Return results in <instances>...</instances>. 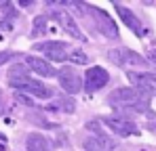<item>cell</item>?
<instances>
[{"label":"cell","mask_w":156,"mask_h":151,"mask_svg":"<svg viewBox=\"0 0 156 151\" xmlns=\"http://www.w3.org/2000/svg\"><path fill=\"white\" fill-rule=\"evenodd\" d=\"M53 17H55V21L61 25L66 32H70V36H72V38H76V40H84V34L78 29V25L74 23V19L70 17V13H66V11H57Z\"/></svg>","instance_id":"12"},{"label":"cell","mask_w":156,"mask_h":151,"mask_svg":"<svg viewBox=\"0 0 156 151\" xmlns=\"http://www.w3.org/2000/svg\"><path fill=\"white\" fill-rule=\"evenodd\" d=\"M87 8H91V13H93V17H95V21L99 25V32L108 36V38H118V27L116 23L110 19V15L101 11V8H97V6H87Z\"/></svg>","instance_id":"8"},{"label":"cell","mask_w":156,"mask_h":151,"mask_svg":"<svg viewBox=\"0 0 156 151\" xmlns=\"http://www.w3.org/2000/svg\"><path fill=\"white\" fill-rule=\"evenodd\" d=\"M34 49L40 50V52H44L47 59H53V61H57V63L68 61V55H70L68 44L61 42V40H57V42H40V44H36Z\"/></svg>","instance_id":"3"},{"label":"cell","mask_w":156,"mask_h":151,"mask_svg":"<svg viewBox=\"0 0 156 151\" xmlns=\"http://www.w3.org/2000/svg\"><path fill=\"white\" fill-rule=\"evenodd\" d=\"M148 99H150V95L139 90V88H116L108 97V103L118 107V109H131L137 113H146L150 109Z\"/></svg>","instance_id":"1"},{"label":"cell","mask_w":156,"mask_h":151,"mask_svg":"<svg viewBox=\"0 0 156 151\" xmlns=\"http://www.w3.org/2000/svg\"><path fill=\"white\" fill-rule=\"evenodd\" d=\"M131 84L148 95H156V74L150 72H129Z\"/></svg>","instance_id":"7"},{"label":"cell","mask_w":156,"mask_h":151,"mask_svg":"<svg viewBox=\"0 0 156 151\" xmlns=\"http://www.w3.org/2000/svg\"><path fill=\"white\" fill-rule=\"evenodd\" d=\"M57 78H59V84H61V88H63L66 92H70V95L80 92V88H82V80H80V76H78L76 72H72L70 67L59 69V72H57Z\"/></svg>","instance_id":"9"},{"label":"cell","mask_w":156,"mask_h":151,"mask_svg":"<svg viewBox=\"0 0 156 151\" xmlns=\"http://www.w3.org/2000/svg\"><path fill=\"white\" fill-rule=\"evenodd\" d=\"M104 124L114 132V134H120V136H133V134H137L139 130H137V126L129 122V120H125V118H120V116H105L104 118Z\"/></svg>","instance_id":"4"},{"label":"cell","mask_w":156,"mask_h":151,"mask_svg":"<svg viewBox=\"0 0 156 151\" xmlns=\"http://www.w3.org/2000/svg\"><path fill=\"white\" fill-rule=\"evenodd\" d=\"M9 84L17 90V92H27L32 97H38V99H49L53 97V88H49L47 84H42L40 80L36 78H30V76H21V78H11Z\"/></svg>","instance_id":"2"},{"label":"cell","mask_w":156,"mask_h":151,"mask_svg":"<svg viewBox=\"0 0 156 151\" xmlns=\"http://www.w3.org/2000/svg\"><path fill=\"white\" fill-rule=\"evenodd\" d=\"M68 59H70L72 63H76V65H87V61H89L87 52H82V50H70Z\"/></svg>","instance_id":"14"},{"label":"cell","mask_w":156,"mask_h":151,"mask_svg":"<svg viewBox=\"0 0 156 151\" xmlns=\"http://www.w3.org/2000/svg\"><path fill=\"white\" fill-rule=\"evenodd\" d=\"M44 23H47L44 17H36V19H34V32H32V34H34V36H40V34L44 32Z\"/></svg>","instance_id":"15"},{"label":"cell","mask_w":156,"mask_h":151,"mask_svg":"<svg viewBox=\"0 0 156 151\" xmlns=\"http://www.w3.org/2000/svg\"><path fill=\"white\" fill-rule=\"evenodd\" d=\"M108 57L114 63H118V65H137V67H144L146 65V59L141 55L129 50V49H112L108 52Z\"/></svg>","instance_id":"6"},{"label":"cell","mask_w":156,"mask_h":151,"mask_svg":"<svg viewBox=\"0 0 156 151\" xmlns=\"http://www.w3.org/2000/svg\"><path fill=\"white\" fill-rule=\"evenodd\" d=\"M27 151H51V143L47 136L38 134V132H32L27 136Z\"/></svg>","instance_id":"13"},{"label":"cell","mask_w":156,"mask_h":151,"mask_svg":"<svg viewBox=\"0 0 156 151\" xmlns=\"http://www.w3.org/2000/svg\"><path fill=\"white\" fill-rule=\"evenodd\" d=\"M15 57V52H9V50H4V52H0V65H4L9 59H13Z\"/></svg>","instance_id":"16"},{"label":"cell","mask_w":156,"mask_h":151,"mask_svg":"<svg viewBox=\"0 0 156 151\" xmlns=\"http://www.w3.org/2000/svg\"><path fill=\"white\" fill-rule=\"evenodd\" d=\"M15 99L21 101V103H26V105H36V101H32V99H27V97H23L21 92H15Z\"/></svg>","instance_id":"17"},{"label":"cell","mask_w":156,"mask_h":151,"mask_svg":"<svg viewBox=\"0 0 156 151\" xmlns=\"http://www.w3.org/2000/svg\"><path fill=\"white\" fill-rule=\"evenodd\" d=\"M108 80H110V74L105 72L104 67L95 65V67L87 69V76H84V88H87V92H95V90L104 88L105 84H108Z\"/></svg>","instance_id":"5"},{"label":"cell","mask_w":156,"mask_h":151,"mask_svg":"<svg viewBox=\"0 0 156 151\" xmlns=\"http://www.w3.org/2000/svg\"><path fill=\"white\" fill-rule=\"evenodd\" d=\"M26 65L36 72V76H44V78H53L57 76V69L53 67L47 59H38V57H26Z\"/></svg>","instance_id":"11"},{"label":"cell","mask_w":156,"mask_h":151,"mask_svg":"<svg viewBox=\"0 0 156 151\" xmlns=\"http://www.w3.org/2000/svg\"><path fill=\"white\" fill-rule=\"evenodd\" d=\"M114 8H116V13H118L120 21L127 25L131 32H135L137 36H141V34H144V27H141V23H139V19L133 15V11H131V8H127L125 4H114Z\"/></svg>","instance_id":"10"},{"label":"cell","mask_w":156,"mask_h":151,"mask_svg":"<svg viewBox=\"0 0 156 151\" xmlns=\"http://www.w3.org/2000/svg\"><path fill=\"white\" fill-rule=\"evenodd\" d=\"M0 113H2V90H0Z\"/></svg>","instance_id":"19"},{"label":"cell","mask_w":156,"mask_h":151,"mask_svg":"<svg viewBox=\"0 0 156 151\" xmlns=\"http://www.w3.org/2000/svg\"><path fill=\"white\" fill-rule=\"evenodd\" d=\"M150 61H152V63L156 65V49H152V50H150Z\"/></svg>","instance_id":"18"}]
</instances>
